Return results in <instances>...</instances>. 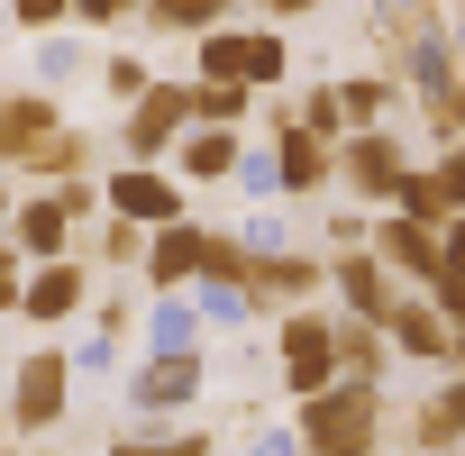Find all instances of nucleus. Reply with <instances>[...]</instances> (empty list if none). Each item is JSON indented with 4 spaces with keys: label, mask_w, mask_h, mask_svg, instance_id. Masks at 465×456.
Listing matches in <instances>:
<instances>
[{
    "label": "nucleus",
    "mask_w": 465,
    "mask_h": 456,
    "mask_svg": "<svg viewBox=\"0 0 465 456\" xmlns=\"http://www.w3.org/2000/svg\"><path fill=\"white\" fill-rule=\"evenodd\" d=\"M292 119H302L311 137H329V146H347V137H356V119H347V92H338V83L302 92V110H292Z\"/></svg>",
    "instance_id": "nucleus-26"
},
{
    "label": "nucleus",
    "mask_w": 465,
    "mask_h": 456,
    "mask_svg": "<svg viewBox=\"0 0 465 456\" xmlns=\"http://www.w3.org/2000/svg\"><path fill=\"white\" fill-rule=\"evenodd\" d=\"M10 256H19V247H10V228H0V265H10ZM19 265H28V256H19Z\"/></svg>",
    "instance_id": "nucleus-40"
},
{
    "label": "nucleus",
    "mask_w": 465,
    "mask_h": 456,
    "mask_svg": "<svg viewBox=\"0 0 465 456\" xmlns=\"http://www.w3.org/2000/svg\"><path fill=\"white\" fill-rule=\"evenodd\" d=\"M201 256H210V228L201 219H173V228H155V238H146V292L164 302V292H183V283H201Z\"/></svg>",
    "instance_id": "nucleus-16"
},
{
    "label": "nucleus",
    "mask_w": 465,
    "mask_h": 456,
    "mask_svg": "<svg viewBox=\"0 0 465 456\" xmlns=\"http://www.w3.org/2000/svg\"><path fill=\"white\" fill-rule=\"evenodd\" d=\"M447 274H465V219L447 228Z\"/></svg>",
    "instance_id": "nucleus-37"
},
{
    "label": "nucleus",
    "mask_w": 465,
    "mask_h": 456,
    "mask_svg": "<svg viewBox=\"0 0 465 456\" xmlns=\"http://www.w3.org/2000/svg\"><path fill=\"white\" fill-rule=\"evenodd\" d=\"M411 146L392 137V128H356L347 146H338V183L365 201V210H401V192H411Z\"/></svg>",
    "instance_id": "nucleus-3"
},
{
    "label": "nucleus",
    "mask_w": 465,
    "mask_h": 456,
    "mask_svg": "<svg viewBox=\"0 0 465 456\" xmlns=\"http://www.w3.org/2000/svg\"><path fill=\"white\" fill-rule=\"evenodd\" d=\"M329 283V265L320 256H292V247H256V265H247V311H311V292Z\"/></svg>",
    "instance_id": "nucleus-7"
},
{
    "label": "nucleus",
    "mask_w": 465,
    "mask_h": 456,
    "mask_svg": "<svg viewBox=\"0 0 465 456\" xmlns=\"http://www.w3.org/2000/svg\"><path fill=\"white\" fill-rule=\"evenodd\" d=\"M292 438H302V456H383L392 401H383V383H329V392L292 401Z\"/></svg>",
    "instance_id": "nucleus-1"
},
{
    "label": "nucleus",
    "mask_w": 465,
    "mask_h": 456,
    "mask_svg": "<svg viewBox=\"0 0 465 456\" xmlns=\"http://www.w3.org/2000/svg\"><path fill=\"white\" fill-rule=\"evenodd\" d=\"M19 302H28V265L10 256V265H0V320H19Z\"/></svg>",
    "instance_id": "nucleus-34"
},
{
    "label": "nucleus",
    "mask_w": 465,
    "mask_h": 456,
    "mask_svg": "<svg viewBox=\"0 0 465 456\" xmlns=\"http://www.w3.org/2000/svg\"><path fill=\"white\" fill-rule=\"evenodd\" d=\"M329 183H338V146H329V137H311L292 110H274V192L311 201V192H329Z\"/></svg>",
    "instance_id": "nucleus-8"
},
{
    "label": "nucleus",
    "mask_w": 465,
    "mask_h": 456,
    "mask_svg": "<svg viewBox=\"0 0 465 456\" xmlns=\"http://www.w3.org/2000/svg\"><path fill=\"white\" fill-rule=\"evenodd\" d=\"M74 401V356L64 347H28L10 374V438H46Z\"/></svg>",
    "instance_id": "nucleus-5"
},
{
    "label": "nucleus",
    "mask_w": 465,
    "mask_h": 456,
    "mask_svg": "<svg viewBox=\"0 0 465 456\" xmlns=\"http://www.w3.org/2000/svg\"><path fill=\"white\" fill-rule=\"evenodd\" d=\"M383 338H392V356H411V365H447V356H456V320H447L429 292H401V311L383 320Z\"/></svg>",
    "instance_id": "nucleus-17"
},
{
    "label": "nucleus",
    "mask_w": 465,
    "mask_h": 456,
    "mask_svg": "<svg viewBox=\"0 0 465 456\" xmlns=\"http://www.w3.org/2000/svg\"><path fill=\"white\" fill-rule=\"evenodd\" d=\"M101 192H110V210H119V219H137V228H173V219H192V210H183V173H173V164H128V173H110Z\"/></svg>",
    "instance_id": "nucleus-11"
},
{
    "label": "nucleus",
    "mask_w": 465,
    "mask_h": 456,
    "mask_svg": "<svg viewBox=\"0 0 465 456\" xmlns=\"http://www.w3.org/2000/svg\"><path fill=\"white\" fill-rule=\"evenodd\" d=\"M329 283H338V311L347 320H392L401 311V274L383 256H365V247L356 256H329Z\"/></svg>",
    "instance_id": "nucleus-14"
},
{
    "label": "nucleus",
    "mask_w": 465,
    "mask_h": 456,
    "mask_svg": "<svg viewBox=\"0 0 465 456\" xmlns=\"http://www.w3.org/2000/svg\"><path fill=\"white\" fill-rule=\"evenodd\" d=\"M19 201H28V192H19V173H10V164H0V228H10V219H19Z\"/></svg>",
    "instance_id": "nucleus-36"
},
{
    "label": "nucleus",
    "mask_w": 465,
    "mask_h": 456,
    "mask_svg": "<svg viewBox=\"0 0 465 456\" xmlns=\"http://www.w3.org/2000/svg\"><path fill=\"white\" fill-rule=\"evenodd\" d=\"M401 210H411L420 228H456V219H465V137H456V146H438V164H420V173H411Z\"/></svg>",
    "instance_id": "nucleus-15"
},
{
    "label": "nucleus",
    "mask_w": 465,
    "mask_h": 456,
    "mask_svg": "<svg viewBox=\"0 0 465 456\" xmlns=\"http://www.w3.org/2000/svg\"><path fill=\"white\" fill-rule=\"evenodd\" d=\"M274 365H283V392H292V401L347 383V374H338V320H320V311H283V320H274Z\"/></svg>",
    "instance_id": "nucleus-4"
},
{
    "label": "nucleus",
    "mask_w": 465,
    "mask_h": 456,
    "mask_svg": "<svg viewBox=\"0 0 465 456\" xmlns=\"http://www.w3.org/2000/svg\"><path fill=\"white\" fill-rule=\"evenodd\" d=\"M228 19H238V0H146V28H164V37H210Z\"/></svg>",
    "instance_id": "nucleus-22"
},
{
    "label": "nucleus",
    "mask_w": 465,
    "mask_h": 456,
    "mask_svg": "<svg viewBox=\"0 0 465 456\" xmlns=\"http://www.w3.org/2000/svg\"><path fill=\"white\" fill-rule=\"evenodd\" d=\"M101 92H110V101H146V92H155L146 55H110V64H101Z\"/></svg>",
    "instance_id": "nucleus-29"
},
{
    "label": "nucleus",
    "mask_w": 465,
    "mask_h": 456,
    "mask_svg": "<svg viewBox=\"0 0 465 456\" xmlns=\"http://www.w3.org/2000/svg\"><path fill=\"white\" fill-rule=\"evenodd\" d=\"M265 10H274V19H302V10H320V0H265Z\"/></svg>",
    "instance_id": "nucleus-38"
},
{
    "label": "nucleus",
    "mask_w": 465,
    "mask_h": 456,
    "mask_svg": "<svg viewBox=\"0 0 465 456\" xmlns=\"http://www.w3.org/2000/svg\"><path fill=\"white\" fill-rule=\"evenodd\" d=\"M401 438H411V456H456L465 447V374H447L438 392H420L411 420H401Z\"/></svg>",
    "instance_id": "nucleus-18"
},
{
    "label": "nucleus",
    "mask_w": 465,
    "mask_h": 456,
    "mask_svg": "<svg viewBox=\"0 0 465 456\" xmlns=\"http://www.w3.org/2000/svg\"><path fill=\"white\" fill-rule=\"evenodd\" d=\"M183 137H192V83H155L146 101L119 110V146H128V164H173Z\"/></svg>",
    "instance_id": "nucleus-6"
},
{
    "label": "nucleus",
    "mask_w": 465,
    "mask_h": 456,
    "mask_svg": "<svg viewBox=\"0 0 465 456\" xmlns=\"http://www.w3.org/2000/svg\"><path fill=\"white\" fill-rule=\"evenodd\" d=\"M201 374H210V365H201V347H155V356L137 365L128 401H137V411H183V401L201 392Z\"/></svg>",
    "instance_id": "nucleus-19"
},
{
    "label": "nucleus",
    "mask_w": 465,
    "mask_h": 456,
    "mask_svg": "<svg viewBox=\"0 0 465 456\" xmlns=\"http://www.w3.org/2000/svg\"><path fill=\"white\" fill-rule=\"evenodd\" d=\"M55 201H64L74 219H92V210H110V192H101L92 173H74V183H55Z\"/></svg>",
    "instance_id": "nucleus-33"
},
{
    "label": "nucleus",
    "mask_w": 465,
    "mask_h": 456,
    "mask_svg": "<svg viewBox=\"0 0 465 456\" xmlns=\"http://www.w3.org/2000/svg\"><path fill=\"white\" fill-rule=\"evenodd\" d=\"M429 302H438V311L465 329V274H438V283H429Z\"/></svg>",
    "instance_id": "nucleus-35"
},
{
    "label": "nucleus",
    "mask_w": 465,
    "mask_h": 456,
    "mask_svg": "<svg viewBox=\"0 0 465 456\" xmlns=\"http://www.w3.org/2000/svg\"><path fill=\"white\" fill-rule=\"evenodd\" d=\"M374 256H383L401 283H420V292H429V283L447 274V228H420L411 210H383V219H374Z\"/></svg>",
    "instance_id": "nucleus-10"
},
{
    "label": "nucleus",
    "mask_w": 465,
    "mask_h": 456,
    "mask_svg": "<svg viewBox=\"0 0 465 456\" xmlns=\"http://www.w3.org/2000/svg\"><path fill=\"white\" fill-rule=\"evenodd\" d=\"M283 74H292L283 28H210V37H192V83H256V92H274Z\"/></svg>",
    "instance_id": "nucleus-2"
},
{
    "label": "nucleus",
    "mask_w": 465,
    "mask_h": 456,
    "mask_svg": "<svg viewBox=\"0 0 465 456\" xmlns=\"http://www.w3.org/2000/svg\"><path fill=\"white\" fill-rule=\"evenodd\" d=\"M447 374H465V329H456V356H447Z\"/></svg>",
    "instance_id": "nucleus-39"
},
{
    "label": "nucleus",
    "mask_w": 465,
    "mask_h": 456,
    "mask_svg": "<svg viewBox=\"0 0 465 456\" xmlns=\"http://www.w3.org/2000/svg\"><path fill=\"white\" fill-rule=\"evenodd\" d=\"M420 110H429V137H438V146H456V137H465V74H447Z\"/></svg>",
    "instance_id": "nucleus-28"
},
{
    "label": "nucleus",
    "mask_w": 465,
    "mask_h": 456,
    "mask_svg": "<svg viewBox=\"0 0 465 456\" xmlns=\"http://www.w3.org/2000/svg\"><path fill=\"white\" fill-rule=\"evenodd\" d=\"M110 456H210V429H173V438H119Z\"/></svg>",
    "instance_id": "nucleus-30"
},
{
    "label": "nucleus",
    "mask_w": 465,
    "mask_h": 456,
    "mask_svg": "<svg viewBox=\"0 0 465 456\" xmlns=\"http://www.w3.org/2000/svg\"><path fill=\"white\" fill-rule=\"evenodd\" d=\"M19 173L55 192V183H74V173H92V137H83V128H64V137H55V146H37V155H28Z\"/></svg>",
    "instance_id": "nucleus-24"
},
{
    "label": "nucleus",
    "mask_w": 465,
    "mask_h": 456,
    "mask_svg": "<svg viewBox=\"0 0 465 456\" xmlns=\"http://www.w3.org/2000/svg\"><path fill=\"white\" fill-rule=\"evenodd\" d=\"M74 19H83V28H137L146 0H74Z\"/></svg>",
    "instance_id": "nucleus-32"
},
{
    "label": "nucleus",
    "mask_w": 465,
    "mask_h": 456,
    "mask_svg": "<svg viewBox=\"0 0 465 456\" xmlns=\"http://www.w3.org/2000/svg\"><path fill=\"white\" fill-rule=\"evenodd\" d=\"M146 238H155V228H137V219H119V210H110V228H101L83 256H92V265H146Z\"/></svg>",
    "instance_id": "nucleus-27"
},
{
    "label": "nucleus",
    "mask_w": 465,
    "mask_h": 456,
    "mask_svg": "<svg viewBox=\"0 0 465 456\" xmlns=\"http://www.w3.org/2000/svg\"><path fill=\"white\" fill-rule=\"evenodd\" d=\"M74 19V0H10V28H28V37H55Z\"/></svg>",
    "instance_id": "nucleus-31"
},
{
    "label": "nucleus",
    "mask_w": 465,
    "mask_h": 456,
    "mask_svg": "<svg viewBox=\"0 0 465 456\" xmlns=\"http://www.w3.org/2000/svg\"><path fill=\"white\" fill-rule=\"evenodd\" d=\"M83 311H92V256L28 265V302H19L28 329H64V320H83Z\"/></svg>",
    "instance_id": "nucleus-9"
},
{
    "label": "nucleus",
    "mask_w": 465,
    "mask_h": 456,
    "mask_svg": "<svg viewBox=\"0 0 465 456\" xmlns=\"http://www.w3.org/2000/svg\"><path fill=\"white\" fill-rule=\"evenodd\" d=\"M338 374H347V383H383V374H392L383 320H347V311H338Z\"/></svg>",
    "instance_id": "nucleus-21"
},
{
    "label": "nucleus",
    "mask_w": 465,
    "mask_h": 456,
    "mask_svg": "<svg viewBox=\"0 0 465 456\" xmlns=\"http://www.w3.org/2000/svg\"><path fill=\"white\" fill-rule=\"evenodd\" d=\"M338 92H347V119H356V128H383L392 101H401V74H347Z\"/></svg>",
    "instance_id": "nucleus-25"
},
{
    "label": "nucleus",
    "mask_w": 465,
    "mask_h": 456,
    "mask_svg": "<svg viewBox=\"0 0 465 456\" xmlns=\"http://www.w3.org/2000/svg\"><path fill=\"white\" fill-rule=\"evenodd\" d=\"M64 128H74V119H64L55 92H0V164H10V173H19L37 146H55Z\"/></svg>",
    "instance_id": "nucleus-12"
},
{
    "label": "nucleus",
    "mask_w": 465,
    "mask_h": 456,
    "mask_svg": "<svg viewBox=\"0 0 465 456\" xmlns=\"http://www.w3.org/2000/svg\"><path fill=\"white\" fill-rule=\"evenodd\" d=\"M247 164V146H238V128H192L183 146H173V173L183 183H228Z\"/></svg>",
    "instance_id": "nucleus-20"
},
{
    "label": "nucleus",
    "mask_w": 465,
    "mask_h": 456,
    "mask_svg": "<svg viewBox=\"0 0 465 456\" xmlns=\"http://www.w3.org/2000/svg\"><path fill=\"white\" fill-rule=\"evenodd\" d=\"M256 83H192V128H247Z\"/></svg>",
    "instance_id": "nucleus-23"
},
{
    "label": "nucleus",
    "mask_w": 465,
    "mask_h": 456,
    "mask_svg": "<svg viewBox=\"0 0 465 456\" xmlns=\"http://www.w3.org/2000/svg\"><path fill=\"white\" fill-rule=\"evenodd\" d=\"M10 247L28 256V265H55V256H83V219L55 201V192H28L19 201V219H10Z\"/></svg>",
    "instance_id": "nucleus-13"
}]
</instances>
